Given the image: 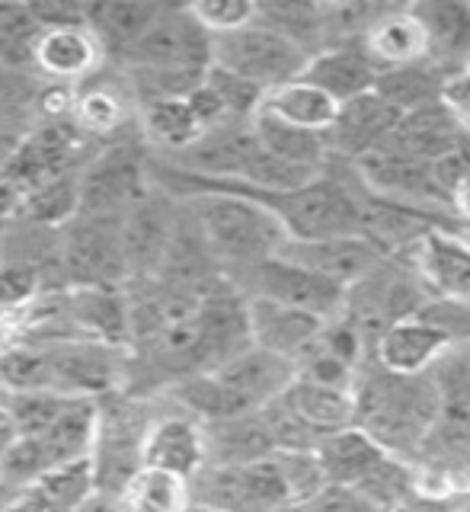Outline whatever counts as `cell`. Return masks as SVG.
Segmentation results:
<instances>
[{"instance_id":"obj_2","label":"cell","mask_w":470,"mask_h":512,"mask_svg":"<svg viewBox=\"0 0 470 512\" xmlns=\"http://www.w3.org/2000/svg\"><path fill=\"white\" fill-rule=\"evenodd\" d=\"M186 208L202 228L215 260L221 263L224 276H234L240 269L275 256L288 240L285 224L275 218L266 205H259L240 192H196L183 199Z\"/></svg>"},{"instance_id":"obj_20","label":"cell","mask_w":470,"mask_h":512,"mask_svg":"<svg viewBox=\"0 0 470 512\" xmlns=\"http://www.w3.org/2000/svg\"><path fill=\"white\" fill-rule=\"evenodd\" d=\"M470 135L455 122V116L445 109V103H432L426 109L407 112L394 135L387 138L381 151H394V154H407L423 160V164H439L442 157L451 151H458L461 144H467Z\"/></svg>"},{"instance_id":"obj_50","label":"cell","mask_w":470,"mask_h":512,"mask_svg":"<svg viewBox=\"0 0 470 512\" xmlns=\"http://www.w3.org/2000/svg\"><path fill=\"white\" fill-rule=\"evenodd\" d=\"M464 464H467V468H470V452H467V458H464Z\"/></svg>"},{"instance_id":"obj_40","label":"cell","mask_w":470,"mask_h":512,"mask_svg":"<svg viewBox=\"0 0 470 512\" xmlns=\"http://www.w3.org/2000/svg\"><path fill=\"white\" fill-rule=\"evenodd\" d=\"M189 13L208 36L221 39L253 26L259 20V4L253 0H199V4H189Z\"/></svg>"},{"instance_id":"obj_48","label":"cell","mask_w":470,"mask_h":512,"mask_svg":"<svg viewBox=\"0 0 470 512\" xmlns=\"http://www.w3.org/2000/svg\"><path fill=\"white\" fill-rule=\"evenodd\" d=\"M4 244H7V231H4V218H0V256H4Z\"/></svg>"},{"instance_id":"obj_16","label":"cell","mask_w":470,"mask_h":512,"mask_svg":"<svg viewBox=\"0 0 470 512\" xmlns=\"http://www.w3.org/2000/svg\"><path fill=\"white\" fill-rule=\"evenodd\" d=\"M247 327L253 346L275 352L282 359L301 362L317 346L327 320L266 298H247Z\"/></svg>"},{"instance_id":"obj_7","label":"cell","mask_w":470,"mask_h":512,"mask_svg":"<svg viewBox=\"0 0 470 512\" xmlns=\"http://www.w3.org/2000/svg\"><path fill=\"white\" fill-rule=\"evenodd\" d=\"M228 279L243 298H266L275 304H285V308L317 314L323 320H333L346 311L349 288L323 279V276H317V272L291 263L279 253L269 256V260H263V263L250 266V269L234 272V276H228Z\"/></svg>"},{"instance_id":"obj_44","label":"cell","mask_w":470,"mask_h":512,"mask_svg":"<svg viewBox=\"0 0 470 512\" xmlns=\"http://www.w3.org/2000/svg\"><path fill=\"white\" fill-rule=\"evenodd\" d=\"M451 208H455V218L470 228V173L458 183L455 196H451Z\"/></svg>"},{"instance_id":"obj_15","label":"cell","mask_w":470,"mask_h":512,"mask_svg":"<svg viewBox=\"0 0 470 512\" xmlns=\"http://www.w3.org/2000/svg\"><path fill=\"white\" fill-rule=\"evenodd\" d=\"M109 68V64H106ZM106 68L87 80L84 87L74 90V106H71V122L96 144H109L119 141L125 135H132L128 128H138V106L132 100V90H128L125 77L109 80Z\"/></svg>"},{"instance_id":"obj_39","label":"cell","mask_w":470,"mask_h":512,"mask_svg":"<svg viewBox=\"0 0 470 512\" xmlns=\"http://www.w3.org/2000/svg\"><path fill=\"white\" fill-rule=\"evenodd\" d=\"M275 461H279V471L285 477L291 503L311 506L317 496L330 487L327 471H323L317 452H279Z\"/></svg>"},{"instance_id":"obj_46","label":"cell","mask_w":470,"mask_h":512,"mask_svg":"<svg viewBox=\"0 0 470 512\" xmlns=\"http://www.w3.org/2000/svg\"><path fill=\"white\" fill-rule=\"evenodd\" d=\"M186 512H228V509H218V506H208V503H196V500H192V506Z\"/></svg>"},{"instance_id":"obj_26","label":"cell","mask_w":470,"mask_h":512,"mask_svg":"<svg viewBox=\"0 0 470 512\" xmlns=\"http://www.w3.org/2000/svg\"><path fill=\"white\" fill-rule=\"evenodd\" d=\"M282 400L307 426L317 429L320 436L349 429V426H355V420H359L352 388H336V384H320V381L298 375L291 381V388L282 394Z\"/></svg>"},{"instance_id":"obj_42","label":"cell","mask_w":470,"mask_h":512,"mask_svg":"<svg viewBox=\"0 0 470 512\" xmlns=\"http://www.w3.org/2000/svg\"><path fill=\"white\" fill-rule=\"evenodd\" d=\"M442 103H445V109L451 112V116H455V122L470 135V74L458 71V74H451L445 80Z\"/></svg>"},{"instance_id":"obj_33","label":"cell","mask_w":470,"mask_h":512,"mask_svg":"<svg viewBox=\"0 0 470 512\" xmlns=\"http://www.w3.org/2000/svg\"><path fill=\"white\" fill-rule=\"evenodd\" d=\"M119 500L125 512H186L192 506V480L160 468H141Z\"/></svg>"},{"instance_id":"obj_36","label":"cell","mask_w":470,"mask_h":512,"mask_svg":"<svg viewBox=\"0 0 470 512\" xmlns=\"http://www.w3.org/2000/svg\"><path fill=\"white\" fill-rule=\"evenodd\" d=\"M42 36V23L29 4L7 7L0 4V68H32L36 45Z\"/></svg>"},{"instance_id":"obj_5","label":"cell","mask_w":470,"mask_h":512,"mask_svg":"<svg viewBox=\"0 0 470 512\" xmlns=\"http://www.w3.org/2000/svg\"><path fill=\"white\" fill-rule=\"evenodd\" d=\"M58 260L68 288H128L122 221L77 215L58 231Z\"/></svg>"},{"instance_id":"obj_18","label":"cell","mask_w":470,"mask_h":512,"mask_svg":"<svg viewBox=\"0 0 470 512\" xmlns=\"http://www.w3.org/2000/svg\"><path fill=\"white\" fill-rule=\"evenodd\" d=\"M455 340L426 317H407L375 340V362L394 375H429Z\"/></svg>"},{"instance_id":"obj_29","label":"cell","mask_w":470,"mask_h":512,"mask_svg":"<svg viewBox=\"0 0 470 512\" xmlns=\"http://www.w3.org/2000/svg\"><path fill=\"white\" fill-rule=\"evenodd\" d=\"M96 426H100V404L96 400L77 397L68 404L58 420L39 432V439L45 445L48 458L58 468V464L80 461L93 455V442H96Z\"/></svg>"},{"instance_id":"obj_38","label":"cell","mask_w":470,"mask_h":512,"mask_svg":"<svg viewBox=\"0 0 470 512\" xmlns=\"http://www.w3.org/2000/svg\"><path fill=\"white\" fill-rule=\"evenodd\" d=\"M45 292L42 269L20 256H0V311H26Z\"/></svg>"},{"instance_id":"obj_24","label":"cell","mask_w":470,"mask_h":512,"mask_svg":"<svg viewBox=\"0 0 470 512\" xmlns=\"http://www.w3.org/2000/svg\"><path fill=\"white\" fill-rule=\"evenodd\" d=\"M208 464H253L279 455L263 410L231 416V420L205 423Z\"/></svg>"},{"instance_id":"obj_14","label":"cell","mask_w":470,"mask_h":512,"mask_svg":"<svg viewBox=\"0 0 470 512\" xmlns=\"http://www.w3.org/2000/svg\"><path fill=\"white\" fill-rule=\"evenodd\" d=\"M205 464H208L205 423L176 404L173 410H157L148 429V442H144V468H160L192 480Z\"/></svg>"},{"instance_id":"obj_27","label":"cell","mask_w":470,"mask_h":512,"mask_svg":"<svg viewBox=\"0 0 470 512\" xmlns=\"http://www.w3.org/2000/svg\"><path fill=\"white\" fill-rule=\"evenodd\" d=\"M263 112H269V116H275L285 125L304 128V132L330 135V128L339 119V103L330 93H323L320 87L298 77L285 87L269 90L263 100Z\"/></svg>"},{"instance_id":"obj_22","label":"cell","mask_w":470,"mask_h":512,"mask_svg":"<svg viewBox=\"0 0 470 512\" xmlns=\"http://www.w3.org/2000/svg\"><path fill=\"white\" fill-rule=\"evenodd\" d=\"M387 455L391 452L362 426L330 432L317 445V458L327 471L330 487H359Z\"/></svg>"},{"instance_id":"obj_35","label":"cell","mask_w":470,"mask_h":512,"mask_svg":"<svg viewBox=\"0 0 470 512\" xmlns=\"http://www.w3.org/2000/svg\"><path fill=\"white\" fill-rule=\"evenodd\" d=\"M32 487H36L45 500H52L61 512H80L96 493H100V484H96V471H93L90 458L58 464V468L42 474Z\"/></svg>"},{"instance_id":"obj_17","label":"cell","mask_w":470,"mask_h":512,"mask_svg":"<svg viewBox=\"0 0 470 512\" xmlns=\"http://www.w3.org/2000/svg\"><path fill=\"white\" fill-rule=\"evenodd\" d=\"M400 119H403L400 112L387 103L378 90L355 96V100L339 106V119L327 135L330 154L355 164L359 157H365L371 151H381L387 138L394 135Z\"/></svg>"},{"instance_id":"obj_25","label":"cell","mask_w":470,"mask_h":512,"mask_svg":"<svg viewBox=\"0 0 470 512\" xmlns=\"http://www.w3.org/2000/svg\"><path fill=\"white\" fill-rule=\"evenodd\" d=\"M164 4H138V0H112V4H87V26L100 39L106 61L119 64L141 36L154 26Z\"/></svg>"},{"instance_id":"obj_43","label":"cell","mask_w":470,"mask_h":512,"mask_svg":"<svg viewBox=\"0 0 470 512\" xmlns=\"http://www.w3.org/2000/svg\"><path fill=\"white\" fill-rule=\"evenodd\" d=\"M0 512H61V509L52 500H45L36 487H26V490L7 493L4 500H0Z\"/></svg>"},{"instance_id":"obj_4","label":"cell","mask_w":470,"mask_h":512,"mask_svg":"<svg viewBox=\"0 0 470 512\" xmlns=\"http://www.w3.org/2000/svg\"><path fill=\"white\" fill-rule=\"evenodd\" d=\"M100 404V426L93 442V471L100 493L119 496L125 484L144 468V442L154 423V407L138 394H109Z\"/></svg>"},{"instance_id":"obj_13","label":"cell","mask_w":470,"mask_h":512,"mask_svg":"<svg viewBox=\"0 0 470 512\" xmlns=\"http://www.w3.org/2000/svg\"><path fill=\"white\" fill-rule=\"evenodd\" d=\"M279 256L298 263L317 276L330 279L343 288L362 282L375 266L387 260V253L365 234H346V237H323V240H285Z\"/></svg>"},{"instance_id":"obj_23","label":"cell","mask_w":470,"mask_h":512,"mask_svg":"<svg viewBox=\"0 0 470 512\" xmlns=\"http://www.w3.org/2000/svg\"><path fill=\"white\" fill-rule=\"evenodd\" d=\"M138 132L148 141L154 157H176L208 135L199 122L196 109H192L189 96L180 100H157L138 109Z\"/></svg>"},{"instance_id":"obj_12","label":"cell","mask_w":470,"mask_h":512,"mask_svg":"<svg viewBox=\"0 0 470 512\" xmlns=\"http://www.w3.org/2000/svg\"><path fill=\"white\" fill-rule=\"evenodd\" d=\"M106 52L100 39L93 36L87 23H71V26H45L36 58H32V71L45 77V84L58 87H84L106 68Z\"/></svg>"},{"instance_id":"obj_51","label":"cell","mask_w":470,"mask_h":512,"mask_svg":"<svg viewBox=\"0 0 470 512\" xmlns=\"http://www.w3.org/2000/svg\"><path fill=\"white\" fill-rule=\"evenodd\" d=\"M0 500H4V496H0Z\"/></svg>"},{"instance_id":"obj_9","label":"cell","mask_w":470,"mask_h":512,"mask_svg":"<svg viewBox=\"0 0 470 512\" xmlns=\"http://www.w3.org/2000/svg\"><path fill=\"white\" fill-rule=\"evenodd\" d=\"M355 173H359L362 186L371 196L394 205L419 208V212H429L435 218L458 221L451 199L445 196L439 180H435L432 164H423V160L394 151H371L355 160Z\"/></svg>"},{"instance_id":"obj_8","label":"cell","mask_w":470,"mask_h":512,"mask_svg":"<svg viewBox=\"0 0 470 512\" xmlns=\"http://www.w3.org/2000/svg\"><path fill=\"white\" fill-rule=\"evenodd\" d=\"M192 500L228 512H275L291 503L279 461L253 464H205L192 477Z\"/></svg>"},{"instance_id":"obj_3","label":"cell","mask_w":470,"mask_h":512,"mask_svg":"<svg viewBox=\"0 0 470 512\" xmlns=\"http://www.w3.org/2000/svg\"><path fill=\"white\" fill-rule=\"evenodd\" d=\"M151 189V148L135 128L132 135L96 148L80 170V215L122 221Z\"/></svg>"},{"instance_id":"obj_31","label":"cell","mask_w":470,"mask_h":512,"mask_svg":"<svg viewBox=\"0 0 470 512\" xmlns=\"http://www.w3.org/2000/svg\"><path fill=\"white\" fill-rule=\"evenodd\" d=\"M448 77L451 74L439 68L435 61H419V64H407V68L381 71L375 90L400 112V116H407V112L442 103V87Z\"/></svg>"},{"instance_id":"obj_32","label":"cell","mask_w":470,"mask_h":512,"mask_svg":"<svg viewBox=\"0 0 470 512\" xmlns=\"http://www.w3.org/2000/svg\"><path fill=\"white\" fill-rule=\"evenodd\" d=\"M253 132L259 138V144L275 154L288 160V164H298V167H314V170H323L330 164V144H327V135H317V132H304V128H295V125H285L269 112L259 109V116L253 119Z\"/></svg>"},{"instance_id":"obj_28","label":"cell","mask_w":470,"mask_h":512,"mask_svg":"<svg viewBox=\"0 0 470 512\" xmlns=\"http://www.w3.org/2000/svg\"><path fill=\"white\" fill-rule=\"evenodd\" d=\"M413 13L429 32V61L439 68L455 61V71H461L464 58L470 55V4L432 0V4H413Z\"/></svg>"},{"instance_id":"obj_41","label":"cell","mask_w":470,"mask_h":512,"mask_svg":"<svg viewBox=\"0 0 470 512\" xmlns=\"http://www.w3.org/2000/svg\"><path fill=\"white\" fill-rule=\"evenodd\" d=\"M314 512H384L378 503H371L365 493L355 487H327L311 503Z\"/></svg>"},{"instance_id":"obj_30","label":"cell","mask_w":470,"mask_h":512,"mask_svg":"<svg viewBox=\"0 0 470 512\" xmlns=\"http://www.w3.org/2000/svg\"><path fill=\"white\" fill-rule=\"evenodd\" d=\"M16 215L45 231H64L80 215V170L23 192L16 202Z\"/></svg>"},{"instance_id":"obj_21","label":"cell","mask_w":470,"mask_h":512,"mask_svg":"<svg viewBox=\"0 0 470 512\" xmlns=\"http://www.w3.org/2000/svg\"><path fill=\"white\" fill-rule=\"evenodd\" d=\"M362 42L381 71L429 61V32L423 20L413 13V7H391L368 29Z\"/></svg>"},{"instance_id":"obj_45","label":"cell","mask_w":470,"mask_h":512,"mask_svg":"<svg viewBox=\"0 0 470 512\" xmlns=\"http://www.w3.org/2000/svg\"><path fill=\"white\" fill-rule=\"evenodd\" d=\"M80 512H125V506H122V500L119 496H112V493H96L93 500L80 509Z\"/></svg>"},{"instance_id":"obj_10","label":"cell","mask_w":470,"mask_h":512,"mask_svg":"<svg viewBox=\"0 0 470 512\" xmlns=\"http://www.w3.org/2000/svg\"><path fill=\"white\" fill-rule=\"evenodd\" d=\"M176 218H180V199H173L167 189H160L151 180V189L122 218V247L132 282H148L157 276L170 247Z\"/></svg>"},{"instance_id":"obj_49","label":"cell","mask_w":470,"mask_h":512,"mask_svg":"<svg viewBox=\"0 0 470 512\" xmlns=\"http://www.w3.org/2000/svg\"><path fill=\"white\" fill-rule=\"evenodd\" d=\"M461 71H464V74H470V55L464 58V68H461Z\"/></svg>"},{"instance_id":"obj_6","label":"cell","mask_w":470,"mask_h":512,"mask_svg":"<svg viewBox=\"0 0 470 512\" xmlns=\"http://www.w3.org/2000/svg\"><path fill=\"white\" fill-rule=\"evenodd\" d=\"M212 64L215 68L231 71L243 80H250L259 90L285 87L291 80H298L311 61V52L291 42L282 32H275L263 23H253L231 36L212 39Z\"/></svg>"},{"instance_id":"obj_37","label":"cell","mask_w":470,"mask_h":512,"mask_svg":"<svg viewBox=\"0 0 470 512\" xmlns=\"http://www.w3.org/2000/svg\"><path fill=\"white\" fill-rule=\"evenodd\" d=\"M77 397H64L55 391H4L7 423L16 436H39L68 410Z\"/></svg>"},{"instance_id":"obj_19","label":"cell","mask_w":470,"mask_h":512,"mask_svg":"<svg viewBox=\"0 0 470 512\" xmlns=\"http://www.w3.org/2000/svg\"><path fill=\"white\" fill-rule=\"evenodd\" d=\"M301 80L320 87L323 93H330L333 100L343 106L355 96H365L378 87L381 68L371 55L365 52V42H343V45H330L323 52L311 55Z\"/></svg>"},{"instance_id":"obj_11","label":"cell","mask_w":470,"mask_h":512,"mask_svg":"<svg viewBox=\"0 0 470 512\" xmlns=\"http://www.w3.org/2000/svg\"><path fill=\"white\" fill-rule=\"evenodd\" d=\"M397 260L416 272L429 298H470V240L458 228H432Z\"/></svg>"},{"instance_id":"obj_34","label":"cell","mask_w":470,"mask_h":512,"mask_svg":"<svg viewBox=\"0 0 470 512\" xmlns=\"http://www.w3.org/2000/svg\"><path fill=\"white\" fill-rule=\"evenodd\" d=\"M435 391H439L442 416L448 426L470 432V343H455L429 372Z\"/></svg>"},{"instance_id":"obj_1","label":"cell","mask_w":470,"mask_h":512,"mask_svg":"<svg viewBox=\"0 0 470 512\" xmlns=\"http://www.w3.org/2000/svg\"><path fill=\"white\" fill-rule=\"evenodd\" d=\"M355 413V426L371 432L387 452L416 461L439 423L442 404L429 375H394L368 359L355 378Z\"/></svg>"},{"instance_id":"obj_47","label":"cell","mask_w":470,"mask_h":512,"mask_svg":"<svg viewBox=\"0 0 470 512\" xmlns=\"http://www.w3.org/2000/svg\"><path fill=\"white\" fill-rule=\"evenodd\" d=\"M275 512H314L311 506H304V503H288L282 509H275Z\"/></svg>"}]
</instances>
